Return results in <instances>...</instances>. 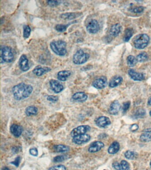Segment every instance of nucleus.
<instances>
[{
  "label": "nucleus",
  "mask_w": 151,
  "mask_h": 170,
  "mask_svg": "<svg viewBox=\"0 0 151 170\" xmlns=\"http://www.w3.org/2000/svg\"><path fill=\"white\" fill-rule=\"evenodd\" d=\"M148 103L149 105H151V98H150L149 99V101H148Z\"/></svg>",
  "instance_id": "49530a36"
},
{
  "label": "nucleus",
  "mask_w": 151,
  "mask_h": 170,
  "mask_svg": "<svg viewBox=\"0 0 151 170\" xmlns=\"http://www.w3.org/2000/svg\"><path fill=\"white\" fill-rule=\"evenodd\" d=\"M33 87L31 85L20 83L12 89L14 97L17 100H21L28 98L33 91Z\"/></svg>",
  "instance_id": "f257e3e1"
},
{
  "label": "nucleus",
  "mask_w": 151,
  "mask_h": 170,
  "mask_svg": "<svg viewBox=\"0 0 151 170\" xmlns=\"http://www.w3.org/2000/svg\"><path fill=\"white\" fill-rule=\"evenodd\" d=\"M29 153L31 155L34 156H37L38 155V150H37V148H35V147L31 148L29 150Z\"/></svg>",
  "instance_id": "a19ab883"
},
{
  "label": "nucleus",
  "mask_w": 151,
  "mask_h": 170,
  "mask_svg": "<svg viewBox=\"0 0 151 170\" xmlns=\"http://www.w3.org/2000/svg\"><path fill=\"white\" fill-rule=\"evenodd\" d=\"M69 24L63 25V24H57L55 27L56 31L59 32H63L67 30V28Z\"/></svg>",
  "instance_id": "2f4dec72"
},
{
  "label": "nucleus",
  "mask_w": 151,
  "mask_h": 170,
  "mask_svg": "<svg viewBox=\"0 0 151 170\" xmlns=\"http://www.w3.org/2000/svg\"><path fill=\"white\" fill-rule=\"evenodd\" d=\"M113 168L116 170H129L130 165L126 160H122L120 163L115 162L112 164Z\"/></svg>",
  "instance_id": "4468645a"
},
{
  "label": "nucleus",
  "mask_w": 151,
  "mask_h": 170,
  "mask_svg": "<svg viewBox=\"0 0 151 170\" xmlns=\"http://www.w3.org/2000/svg\"><path fill=\"white\" fill-rule=\"evenodd\" d=\"M49 84L51 89L56 94L60 93L64 89V87L62 84L59 81H57L55 79H52L50 80Z\"/></svg>",
  "instance_id": "1a4fd4ad"
},
{
  "label": "nucleus",
  "mask_w": 151,
  "mask_h": 170,
  "mask_svg": "<svg viewBox=\"0 0 151 170\" xmlns=\"http://www.w3.org/2000/svg\"><path fill=\"white\" fill-rule=\"evenodd\" d=\"M149 41L150 38L148 35L139 34L134 38L133 45L136 49H143L148 46Z\"/></svg>",
  "instance_id": "7ed1b4c3"
},
{
  "label": "nucleus",
  "mask_w": 151,
  "mask_h": 170,
  "mask_svg": "<svg viewBox=\"0 0 151 170\" xmlns=\"http://www.w3.org/2000/svg\"><path fill=\"white\" fill-rule=\"evenodd\" d=\"M122 27L120 24H116L111 27L110 34L113 37H116L121 33Z\"/></svg>",
  "instance_id": "412c9836"
},
{
  "label": "nucleus",
  "mask_w": 151,
  "mask_h": 170,
  "mask_svg": "<svg viewBox=\"0 0 151 170\" xmlns=\"http://www.w3.org/2000/svg\"><path fill=\"white\" fill-rule=\"evenodd\" d=\"M128 74L130 78L134 81H141L145 78V77L143 74L137 72L133 69H130L128 70Z\"/></svg>",
  "instance_id": "ddd939ff"
},
{
  "label": "nucleus",
  "mask_w": 151,
  "mask_h": 170,
  "mask_svg": "<svg viewBox=\"0 0 151 170\" xmlns=\"http://www.w3.org/2000/svg\"><path fill=\"white\" fill-rule=\"evenodd\" d=\"M121 109V105L119 102L115 100L112 103L109 108V112L110 114L115 115L118 114Z\"/></svg>",
  "instance_id": "a211bd4d"
},
{
  "label": "nucleus",
  "mask_w": 151,
  "mask_h": 170,
  "mask_svg": "<svg viewBox=\"0 0 151 170\" xmlns=\"http://www.w3.org/2000/svg\"><path fill=\"white\" fill-rule=\"evenodd\" d=\"M139 129L138 125L136 124H133L131 125V126L130 127V130L131 131L134 132L137 131Z\"/></svg>",
  "instance_id": "37998d69"
},
{
  "label": "nucleus",
  "mask_w": 151,
  "mask_h": 170,
  "mask_svg": "<svg viewBox=\"0 0 151 170\" xmlns=\"http://www.w3.org/2000/svg\"><path fill=\"white\" fill-rule=\"evenodd\" d=\"M19 65L20 70L23 72H26L29 70L30 67L29 65V60L27 58L26 56L22 55L20 56L19 61Z\"/></svg>",
  "instance_id": "9b49d317"
},
{
  "label": "nucleus",
  "mask_w": 151,
  "mask_h": 170,
  "mask_svg": "<svg viewBox=\"0 0 151 170\" xmlns=\"http://www.w3.org/2000/svg\"><path fill=\"white\" fill-rule=\"evenodd\" d=\"M50 46L53 52L58 56H63L67 54V43L64 41H53L50 43Z\"/></svg>",
  "instance_id": "f03ea898"
},
{
  "label": "nucleus",
  "mask_w": 151,
  "mask_h": 170,
  "mask_svg": "<svg viewBox=\"0 0 151 170\" xmlns=\"http://www.w3.org/2000/svg\"><path fill=\"white\" fill-rule=\"evenodd\" d=\"M130 102L129 101L127 102H125L123 104L122 109V111L124 113H125L128 110L129 107H130Z\"/></svg>",
  "instance_id": "4c0bfd02"
},
{
  "label": "nucleus",
  "mask_w": 151,
  "mask_h": 170,
  "mask_svg": "<svg viewBox=\"0 0 151 170\" xmlns=\"http://www.w3.org/2000/svg\"><path fill=\"white\" fill-rule=\"evenodd\" d=\"M81 12H73V13H67L62 14L60 17L64 20H72L80 17L82 15Z\"/></svg>",
  "instance_id": "f3484780"
},
{
  "label": "nucleus",
  "mask_w": 151,
  "mask_h": 170,
  "mask_svg": "<svg viewBox=\"0 0 151 170\" xmlns=\"http://www.w3.org/2000/svg\"><path fill=\"white\" fill-rule=\"evenodd\" d=\"M150 165L151 168V161L150 162Z\"/></svg>",
  "instance_id": "09e8293b"
},
{
  "label": "nucleus",
  "mask_w": 151,
  "mask_h": 170,
  "mask_svg": "<svg viewBox=\"0 0 151 170\" xmlns=\"http://www.w3.org/2000/svg\"><path fill=\"white\" fill-rule=\"evenodd\" d=\"M136 58L138 62H145L149 59V56L146 52H142L139 54Z\"/></svg>",
  "instance_id": "c85d7f7f"
},
{
  "label": "nucleus",
  "mask_w": 151,
  "mask_h": 170,
  "mask_svg": "<svg viewBox=\"0 0 151 170\" xmlns=\"http://www.w3.org/2000/svg\"><path fill=\"white\" fill-rule=\"evenodd\" d=\"M140 140L143 142H147L151 141V133L144 132L141 134L140 136Z\"/></svg>",
  "instance_id": "c756f323"
},
{
  "label": "nucleus",
  "mask_w": 151,
  "mask_h": 170,
  "mask_svg": "<svg viewBox=\"0 0 151 170\" xmlns=\"http://www.w3.org/2000/svg\"><path fill=\"white\" fill-rule=\"evenodd\" d=\"M144 10V8L143 6H137L130 9V11L135 14H140Z\"/></svg>",
  "instance_id": "f704fd0d"
},
{
  "label": "nucleus",
  "mask_w": 151,
  "mask_h": 170,
  "mask_svg": "<svg viewBox=\"0 0 151 170\" xmlns=\"http://www.w3.org/2000/svg\"><path fill=\"white\" fill-rule=\"evenodd\" d=\"M47 100L49 101L52 102H56L58 100L59 98L57 96H53V95H49L47 97Z\"/></svg>",
  "instance_id": "ea45409f"
},
{
  "label": "nucleus",
  "mask_w": 151,
  "mask_h": 170,
  "mask_svg": "<svg viewBox=\"0 0 151 170\" xmlns=\"http://www.w3.org/2000/svg\"><path fill=\"white\" fill-rule=\"evenodd\" d=\"M66 159V156H58L55 157L53 159L54 162H61Z\"/></svg>",
  "instance_id": "c9c22d12"
},
{
  "label": "nucleus",
  "mask_w": 151,
  "mask_h": 170,
  "mask_svg": "<svg viewBox=\"0 0 151 170\" xmlns=\"http://www.w3.org/2000/svg\"><path fill=\"white\" fill-rule=\"evenodd\" d=\"M107 84L108 83L107 77L105 76H102L95 79L93 82L92 85L95 88L101 90L107 87Z\"/></svg>",
  "instance_id": "6e6552de"
},
{
  "label": "nucleus",
  "mask_w": 151,
  "mask_h": 170,
  "mask_svg": "<svg viewBox=\"0 0 151 170\" xmlns=\"http://www.w3.org/2000/svg\"><path fill=\"white\" fill-rule=\"evenodd\" d=\"M71 72L70 71H60L57 74V78L59 81H66L68 79V77H69L71 75Z\"/></svg>",
  "instance_id": "5701e85b"
},
{
  "label": "nucleus",
  "mask_w": 151,
  "mask_h": 170,
  "mask_svg": "<svg viewBox=\"0 0 151 170\" xmlns=\"http://www.w3.org/2000/svg\"><path fill=\"white\" fill-rule=\"evenodd\" d=\"M138 61L137 58L134 56L130 55L127 58V63L128 65L130 67H133L136 66Z\"/></svg>",
  "instance_id": "cd10ccee"
},
{
  "label": "nucleus",
  "mask_w": 151,
  "mask_h": 170,
  "mask_svg": "<svg viewBox=\"0 0 151 170\" xmlns=\"http://www.w3.org/2000/svg\"><path fill=\"white\" fill-rule=\"evenodd\" d=\"M143 132H149V133H151V129L149 128V129H145L144 130H143Z\"/></svg>",
  "instance_id": "c03bdc74"
},
{
  "label": "nucleus",
  "mask_w": 151,
  "mask_h": 170,
  "mask_svg": "<svg viewBox=\"0 0 151 170\" xmlns=\"http://www.w3.org/2000/svg\"><path fill=\"white\" fill-rule=\"evenodd\" d=\"M133 30L132 28H127L125 30L124 35L123 37V41L125 42H127L131 39L133 36Z\"/></svg>",
  "instance_id": "bb28decb"
},
{
  "label": "nucleus",
  "mask_w": 151,
  "mask_h": 170,
  "mask_svg": "<svg viewBox=\"0 0 151 170\" xmlns=\"http://www.w3.org/2000/svg\"><path fill=\"white\" fill-rule=\"evenodd\" d=\"M47 3L51 7H55L59 4V2L58 1H48Z\"/></svg>",
  "instance_id": "58836bf2"
},
{
  "label": "nucleus",
  "mask_w": 151,
  "mask_h": 170,
  "mask_svg": "<svg viewBox=\"0 0 151 170\" xmlns=\"http://www.w3.org/2000/svg\"><path fill=\"white\" fill-rule=\"evenodd\" d=\"M125 156L127 159L133 160L137 157V154L135 152L128 150L125 153Z\"/></svg>",
  "instance_id": "473e14b6"
},
{
  "label": "nucleus",
  "mask_w": 151,
  "mask_h": 170,
  "mask_svg": "<svg viewBox=\"0 0 151 170\" xmlns=\"http://www.w3.org/2000/svg\"><path fill=\"white\" fill-rule=\"evenodd\" d=\"M31 32V29L29 26L24 25L23 26V36L24 38L27 39L29 38Z\"/></svg>",
  "instance_id": "7c9ffc66"
},
{
  "label": "nucleus",
  "mask_w": 151,
  "mask_h": 170,
  "mask_svg": "<svg viewBox=\"0 0 151 170\" xmlns=\"http://www.w3.org/2000/svg\"><path fill=\"white\" fill-rule=\"evenodd\" d=\"M49 170H66V168L64 165H59L52 167Z\"/></svg>",
  "instance_id": "e433bc0d"
},
{
  "label": "nucleus",
  "mask_w": 151,
  "mask_h": 170,
  "mask_svg": "<svg viewBox=\"0 0 151 170\" xmlns=\"http://www.w3.org/2000/svg\"><path fill=\"white\" fill-rule=\"evenodd\" d=\"M20 157H17L15 159L14 161L12 162H11L12 164H14L15 166H16L17 167H18L20 163Z\"/></svg>",
  "instance_id": "79ce46f5"
},
{
  "label": "nucleus",
  "mask_w": 151,
  "mask_h": 170,
  "mask_svg": "<svg viewBox=\"0 0 151 170\" xmlns=\"http://www.w3.org/2000/svg\"><path fill=\"white\" fill-rule=\"evenodd\" d=\"M2 170H10L9 169V168H8V167H3V168H2Z\"/></svg>",
  "instance_id": "a18cd8bd"
},
{
  "label": "nucleus",
  "mask_w": 151,
  "mask_h": 170,
  "mask_svg": "<svg viewBox=\"0 0 151 170\" xmlns=\"http://www.w3.org/2000/svg\"><path fill=\"white\" fill-rule=\"evenodd\" d=\"M86 29L87 31L90 34H96L99 31V24L96 20H91L87 24Z\"/></svg>",
  "instance_id": "423d86ee"
},
{
  "label": "nucleus",
  "mask_w": 151,
  "mask_h": 170,
  "mask_svg": "<svg viewBox=\"0 0 151 170\" xmlns=\"http://www.w3.org/2000/svg\"><path fill=\"white\" fill-rule=\"evenodd\" d=\"M14 55L12 49L7 46H2L1 47V62L2 64L4 62H12L14 59Z\"/></svg>",
  "instance_id": "20e7f679"
},
{
  "label": "nucleus",
  "mask_w": 151,
  "mask_h": 170,
  "mask_svg": "<svg viewBox=\"0 0 151 170\" xmlns=\"http://www.w3.org/2000/svg\"><path fill=\"white\" fill-rule=\"evenodd\" d=\"M72 98L75 101L83 102L86 101L88 99V96L84 92H78L74 94Z\"/></svg>",
  "instance_id": "6ab92c4d"
},
{
  "label": "nucleus",
  "mask_w": 151,
  "mask_h": 170,
  "mask_svg": "<svg viewBox=\"0 0 151 170\" xmlns=\"http://www.w3.org/2000/svg\"><path fill=\"white\" fill-rule=\"evenodd\" d=\"M90 56L82 49L76 51L73 56V62L76 65H82L86 63L89 58Z\"/></svg>",
  "instance_id": "39448f33"
},
{
  "label": "nucleus",
  "mask_w": 151,
  "mask_h": 170,
  "mask_svg": "<svg viewBox=\"0 0 151 170\" xmlns=\"http://www.w3.org/2000/svg\"><path fill=\"white\" fill-rule=\"evenodd\" d=\"M23 128L21 126L14 124L10 127V132L15 137H18L21 136L23 132Z\"/></svg>",
  "instance_id": "aec40b11"
},
{
  "label": "nucleus",
  "mask_w": 151,
  "mask_h": 170,
  "mask_svg": "<svg viewBox=\"0 0 151 170\" xmlns=\"http://www.w3.org/2000/svg\"><path fill=\"white\" fill-rule=\"evenodd\" d=\"M150 115L151 117V111L150 112Z\"/></svg>",
  "instance_id": "de8ad7c7"
},
{
  "label": "nucleus",
  "mask_w": 151,
  "mask_h": 170,
  "mask_svg": "<svg viewBox=\"0 0 151 170\" xmlns=\"http://www.w3.org/2000/svg\"><path fill=\"white\" fill-rule=\"evenodd\" d=\"M72 141L76 144L80 145L86 143L90 141L91 137L87 134H83L73 137Z\"/></svg>",
  "instance_id": "9d476101"
},
{
  "label": "nucleus",
  "mask_w": 151,
  "mask_h": 170,
  "mask_svg": "<svg viewBox=\"0 0 151 170\" xmlns=\"http://www.w3.org/2000/svg\"><path fill=\"white\" fill-rule=\"evenodd\" d=\"M90 130V127L89 126H81L77 127L72 130L71 135L72 137L86 134Z\"/></svg>",
  "instance_id": "0eeeda50"
},
{
  "label": "nucleus",
  "mask_w": 151,
  "mask_h": 170,
  "mask_svg": "<svg viewBox=\"0 0 151 170\" xmlns=\"http://www.w3.org/2000/svg\"><path fill=\"white\" fill-rule=\"evenodd\" d=\"M146 112L143 109H140L137 111L135 114V117L136 118H141L145 116Z\"/></svg>",
  "instance_id": "72a5a7b5"
},
{
  "label": "nucleus",
  "mask_w": 151,
  "mask_h": 170,
  "mask_svg": "<svg viewBox=\"0 0 151 170\" xmlns=\"http://www.w3.org/2000/svg\"><path fill=\"white\" fill-rule=\"evenodd\" d=\"M51 70V68L49 67H42L41 66H38L33 69L32 72L36 76L40 77L49 72Z\"/></svg>",
  "instance_id": "dca6fc26"
},
{
  "label": "nucleus",
  "mask_w": 151,
  "mask_h": 170,
  "mask_svg": "<svg viewBox=\"0 0 151 170\" xmlns=\"http://www.w3.org/2000/svg\"></svg>",
  "instance_id": "8fccbe9b"
},
{
  "label": "nucleus",
  "mask_w": 151,
  "mask_h": 170,
  "mask_svg": "<svg viewBox=\"0 0 151 170\" xmlns=\"http://www.w3.org/2000/svg\"><path fill=\"white\" fill-rule=\"evenodd\" d=\"M104 143L102 142L97 141L94 142L89 146L88 148V151L90 153H95L101 150V148L104 147Z\"/></svg>",
  "instance_id": "2eb2a0df"
},
{
  "label": "nucleus",
  "mask_w": 151,
  "mask_h": 170,
  "mask_svg": "<svg viewBox=\"0 0 151 170\" xmlns=\"http://www.w3.org/2000/svg\"><path fill=\"white\" fill-rule=\"evenodd\" d=\"M54 148L58 153H65L68 152L70 150V147L68 146L63 144L56 145L54 146Z\"/></svg>",
  "instance_id": "a878e982"
},
{
  "label": "nucleus",
  "mask_w": 151,
  "mask_h": 170,
  "mask_svg": "<svg viewBox=\"0 0 151 170\" xmlns=\"http://www.w3.org/2000/svg\"><path fill=\"white\" fill-rule=\"evenodd\" d=\"M120 144L117 141H114L109 147L108 153L110 154H115L120 150Z\"/></svg>",
  "instance_id": "b1692460"
},
{
  "label": "nucleus",
  "mask_w": 151,
  "mask_h": 170,
  "mask_svg": "<svg viewBox=\"0 0 151 170\" xmlns=\"http://www.w3.org/2000/svg\"><path fill=\"white\" fill-rule=\"evenodd\" d=\"M38 110L37 107L34 106H30L26 109L25 113L27 116L36 115L38 113Z\"/></svg>",
  "instance_id": "393cba45"
},
{
  "label": "nucleus",
  "mask_w": 151,
  "mask_h": 170,
  "mask_svg": "<svg viewBox=\"0 0 151 170\" xmlns=\"http://www.w3.org/2000/svg\"><path fill=\"white\" fill-rule=\"evenodd\" d=\"M95 123L100 128H105L111 124L110 120L106 116H101L96 120Z\"/></svg>",
  "instance_id": "f8f14e48"
},
{
  "label": "nucleus",
  "mask_w": 151,
  "mask_h": 170,
  "mask_svg": "<svg viewBox=\"0 0 151 170\" xmlns=\"http://www.w3.org/2000/svg\"><path fill=\"white\" fill-rule=\"evenodd\" d=\"M123 82V78L121 76L116 75L113 77L109 83V87L110 88L117 87L122 84Z\"/></svg>",
  "instance_id": "4be33fe9"
}]
</instances>
